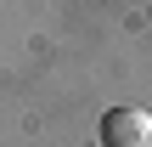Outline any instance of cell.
Masks as SVG:
<instances>
[{
	"label": "cell",
	"instance_id": "1",
	"mask_svg": "<svg viewBox=\"0 0 152 147\" xmlns=\"http://www.w3.org/2000/svg\"><path fill=\"white\" fill-rule=\"evenodd\" d=\"M102 147H152V113H141V108H107L102 113Z\"/></svg>",
	"mask_w": 152,
	"mask_h": 147
}]
</instances>
